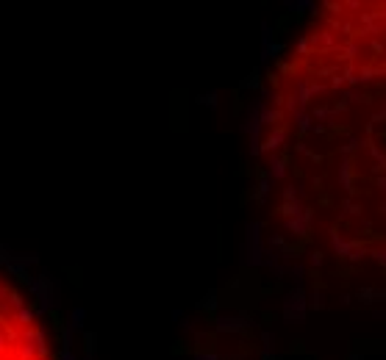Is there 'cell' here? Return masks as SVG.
<instances>
[{
	"mask_svg": "<svg viewBox=\"0 0 386 360\" xmlns=\"http://www.w3.org/2000/svg\"><path fill=\"white\" fill-rule=\"evenodd\" d=\"M50 344L37 305L0 269V360H56Z\"/></svg>",
	"mask_w": 386,
	"mask_h": 360,
	"instance_id": "obj_1",
	"label": "cell"
}]
</instances>
